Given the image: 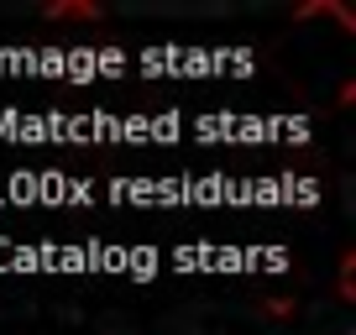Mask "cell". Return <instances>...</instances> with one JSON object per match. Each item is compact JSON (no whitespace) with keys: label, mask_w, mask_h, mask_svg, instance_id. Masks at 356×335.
I'll return each mask as SVG.
<instances>
[{"label":"cell","mask_w":356,"mask_h":335,"mask_svg":"<svg viewBox=\"0 0 356 335\" xmlns=\"http://www.w3.org/2000/svg\"><path fill=\"white\" fill-rule=\"evenodd\" d=\"M47 16L53 22H95L100 6H89V0H58V6H47Z\"/></svg>","instance_id":"obj_1"},{"label":"cell","mask_w":356,"mask_h":335,"mask_svg":"<svg viewBox=\"0 0 356 335\" xmlns=\"http://www.w3.org/2000/svg\"><path fill=\"white\" fill-rule=\"evenodd\" d=\"M341 299H356V252L341 257Z\"/></svg>","instance_id":"obj_2"},{"label":"cell","mask_w":356,"mask_h":335,"mask_svg":"<svg viewBox=\"0 0 356 335\" xmlns=\"http://www.w3.org/2000/svg\"><path fill=\"white\" fill-rule=\"evenodd\" d=\"M262 309L273 314V320H289V314H293V299H267Z\"/></svg>","instance_id":"obj_3"}]
</instances>
